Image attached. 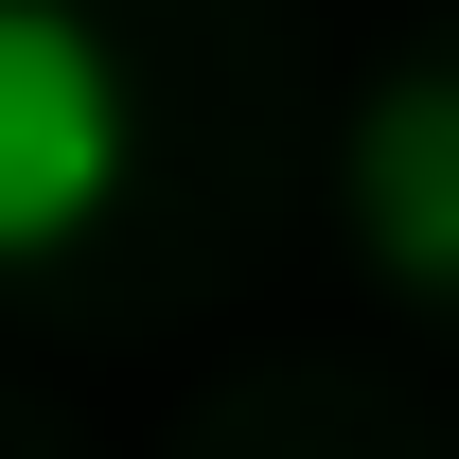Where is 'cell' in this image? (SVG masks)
I'll return each instance as SVG.
<instances>
[{
	"instance_id": "obj_1",
	"label": "cell",
	"mask_w": 459,
	"mask_h": 459,
	"mask_svg": "<svg viewBox=\"0 0 459 459\" xmlns=\"http://www.w3.org/2000/svg\"><path fill=\"white\" fill-rule=\"evenodd\" d=\"M124 54L71 18V0H0V265H36L124 195Z\"/></svg>"
},
{
	"instance_id": "obj_2",
	"label": "cell",
	"mask_w": 459,
	"mask_h": 459,
	"mask_svg": "<svg viewBox=\"0 0 459 459\" xmlns=\"http://www.w3.org/2000/svg\"><path fill=\"white\" fill-rule=\"evenodd\" d=\"M353 230L406 283H459V71H406L353 107Z\"/></svg>"
}]
</instances>
